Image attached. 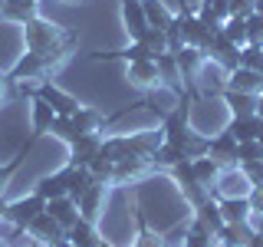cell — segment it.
Here are the masks:
<instances>
[{"label": "cell", "mask_w": 263, "mask_h": 247, "mask_svg": "<svg viewBox=\"0 0 263 247\" xmlns=\"http://www.w3.org/2000/svg\"><path fill=\"white\" fill-rule=\"evenodd\" d=\"M23 30H27V49L36 56H43V63L53 69L60 60L69 56V46H72V37L69 33H63L56 23L43 20V16H33L30 23H23Z\"/></svg>", "instance_id": "cell-1"}, {"label": "cell", "mask_w": 263, "mask_h": 247, "mask_svg": "<svg viewBox=\"0 0 263 247\" xmlns=\"http://www.w3.org/2000/svg\"><path fill=\"white\" fill-rule=\"evenodd\" d=\"M40 211H46V201H43V198H40L36 191H33L30 198H20V201L7 204V208H4V218L10 221L13 227H23V231H27V227H30V221L36 218Z\"/></svg>", "instance_id": "cell-2"}, {"label": "cell", "mask_w": 263, "mask_h": 247, "mask_svg": "<svg viewBox=\"0 0 263 247\" xmlns=\"http://www.w3.org/2000/svg\"><path fill=\"white\" fill-rule=\"evenodd\" d=\"M27 234H30V237H36L40 244H46V247H49V244H56V241H63V237H66V227H63L49 211H40L36 218L30 221Z\"/></svg>", "instance_id": "cell-3"}, {"label": "cell", "mask_w": 263, "mask_h": 247, "mask_svg": "<svg viewBox=\"0 0 263 247\" xmlns=\"http://www.w3.org/2000/svg\"><path fill=\"white\" fill-rule=\"evenodd\" d=\"M204 53H211V60L217 63V66H224L227 73L240 66V46H234V43H230V40L224 37V33H214Z\"/></svg>", "instance_id": "cell-4"}, {"label": "cell", "mask_w": 263, "mask_h": 247, "mask_svg": "<svg viewBox=\"0 0 263 247\" xmlns=\"http://www.w3.org/2000/svg\"><path fill=\"white\" fill-rule=\"evenodd\" d=\"M175 23H178V30H181V40H184V46H197V49H208V43H211V37L214 33L204 27L197 16H191V13H181V16H175Z\"/></svg>", "instance_id": "cell-5"}, {"label": "cell", "mask_w": 263, "mask_h": 247, "mask_svg": "<svg viewBox=\"0 0 263 247\" xmlns=\"http://www.w3.org/2000/svg\"><path fill=\"white\" fill-rule=\"evenodd\" d=\"M214 188H220V195L224 198H247L250 195V178L243 175V168H224L214 181Z\"/></svg>", "instance_id": "cell-6"}, {"label": "cell", "mask_w": 263, "mask_h": 247, "mask_svg": "<svg viewBox=\"0 0 263 247\" xmlns=\"http://www.w3.org/2000/svg\"><path fill=\"white\" fill-rule=\"evenodd\" d=\"M184 122H187V105H181V109H175L171 115H164V126H161L164 142L175 145V148H181V152H184V138L191 135Z\"/></svg>", "instance_id": "cell-7"}, {"label": "cell", "mask_w": 263, "mask_h": 247, "mask_svg": "<svg viewBox=\"0 0 263 247\" xmlns=\"http://www.w3.org/2000/svg\"><path fill=\"white\" fill-rule=\"evenodd\" d=\"M36 96H40V99H46V102L53 105V112H56V115H72V112L79 109L76 99H72L69 93H63V89H56L53 82H40V86H36Z\"/></svg>", "instance_id": "cell-8"}, {"label": "cell", "mask_w": 263, "mask_h": 247, "mask_svg": "<svg viewBox=\"0 0 263 247\" xmlns=\"http://www.w3.org/2000/svg\"><path fill=\"white\" fill-rule=\"evenodd\" d=\"M122 20H125V30L132 40H142V33L148 30V16L142 0H122Z\"/></svg>", "instance_id": "cell-9"}, {"label": "cell", "mask_w": 263, "mask_h": 247, "mask_svg": "<svg viewBox=\"0 0 263 247\" xmlns=\"http://www.w3.org/2000/svg\"><path fill=\"white\" fill-rule=\"evenodd\" d=\"M217 208L224 214V224H250V218H253L247 198H220Z\"/></svg>", "instance_id": "cell-10"}, {"label": "cell", "mask_w": 263, "mask_h": 247, "mask_svg": "<svg viewBox=\"0 0 263 247\" xmlns=\"http://www.w3.org/2000/svg\"><path fill=\"white\" fill-rule=\"evenodd\" d=\"M69 178H72V165L63 168V171H56V175H46L36 185V195L43 198V201H53V198H60V195H69Z\"/></svg>", "instance_id": "cell-11"}, {"label": "cell", "mask_w": 263, "mask_h": 247, "mask_svg": "<svg viewBox=\"0 0 263 247\" xmlns=\"http://www.w3.org/2000/svg\"><path fill=\"white\" fill-rule=\"evenodd\" d=\"M0 16L13 23H30L33 16H40L36 0H0Z\"/></svg>", "instance_id": "cell-12"}, {"label": "cell", "mask_w": 263, "mask_h": 247, "mask_svg": "<svg viewBox=\"0 0 263 247\" xmlns=\"http://www.w3.org/2000/svg\"><path fill=\"white\" fill-rule=\"evenodd\" d=\"M208 155L217 165H237V138L230 132H220L217 138L208 142Z\"/></svg>", "instance_id": "cell-13"}, {"label": "cell", "mask_w": 263, "mask_h": 247, "mask_svg": "<svg viewBox=\"0 0 263 247\" xmlns=\"http://www.w3.org/2000/svg\"><path fill=\"white\" fill-rule=\"evenodd\" d=\"M227 89H234V93H250L253 96L257 89H263V73L247 69V66H237V69H230Z\"/></svg>", "instance_id": "cell-14"}, {"label": "cell", "mask_w": 263, "mask_h": 247, "mask_svg": "<svg viewBox=\"0 0 263 247\" xmlns=\"http://www.w3.org/2000/svg\"><path fill=\"white\" fill-rule=\"evenodd\" d=\"M46 211L53 214L63 227H72L82 218V214H79V201H72L69 195H60V198H53V201H46Z\"/></svg>", "instance_id": "cell-15"}, {"label": "cell", "mask_w": 263, "mask_h": 247, "mask_svg": "<svg viewBox=\"0 0 263 247\" xmlns=\"http://www.w3.org/2000/svg\"><path fill=\"white\" fill-rule=\"evenodd\" d=\"M46 73H49V66L43 63V56H36V53H30V49H27V56L13 66V73L7 79L23 82V79H40V76H46Z\"/></svg>", "instance_id": "cell-16"}, {"label": "cell", "mask_w": 263, "mask_h": 247, "mask_svg": "<svg viewBox=\"0 0 263 247\" xmlns=\"http://www.w3.org/2000/svg\"><path fill=\"white\" fill-rule=\"evenodd\" d=\"M161 79L158 73V60H138V63H128V82L138 89H148Z\"/></svg>", "instance_id": "cell-17"}, {"label": "cell", "mask_w": 263, "mask_h": 247, "mask_svg": "<svg viewBox=\"0 0 263 247\" xmlns=\"http://www.w3.org/2000/svg\"><path fill=\"white\" fill-rule=\"evenodd\" d=\"M53 122H56L53 105H49L46 99L33 96V105H30V126H33V135H43V132H49V129H53Z\"/></svg>", "instance_id": "cell-18"}, {"label": "cell", "mask_w": 263, "mask_h": 247, "mask_svg": "<svg viewBox=\"0 0 263 247\" xmlns=\"http://www.w3.org/2000/svg\"><path fill=\"white\" fill-rule=\"evenodd\" d=\"M227 132L237 138V142H257V138L263 135V119H260V115H243V119L230 122Z\"/></svg>", "instance_id": "cell-19"}, {"label": "cell", "mask_w": 263, "mask_h": 247, "mask_svg": "<svg viewBox=\"0 0 263 247\" xmlns=\"http://www.w3.org/2000/svg\"><path fill=\"white\" fill-rule=\"evenodd\" d=\"M69 148H72L69 165H82V168H86V165L99 155V148H102V138H99V135H79Z\"/></svg>", "instance_id": "cell-20"}, {"label": "cell", "mask_w": 263, "mask_h": 247, "mask_svg": "<svg viewBox=\"0 0 263 247\" xmlns=\"http://www.w3.org/2000/svg\"><path fill=\"white\" fill-rule=\"evenodd\" d=\"M66 241L76 244V247H99L96 227H92V221H86V218H79L72 227H66Z\"/></svg>", "instance_id": "cell-21"}, {"label": "cell", "mask_w": 263, "mask_h": 247, "mask_svg": "<svg viewBox=\"0 0 263 247\" xmlns=\"http://www.w3.org/2000/svg\"><path fill=\"white\" fill-rule=\"evenodd\" d=\"M191 168H194V178L201 188H214V181L220 175V165L211 158V155H201V158H191Z\"/></svg>", "instance_id": "cell-22"}, {"label": "cell", "mask_w": 263, "mask_h": 247, "mask_svg": "<svg viewBox=\"0 0 263 247\" xmlns=\"http://www.w3.org/2000/svg\"><path fill=\"white\" fill-rule=\"evenodd\" d=\"M72 126H76L79 135H99V126H102V115H99L96 109H86V105H79L76 112L69 115Z\"/></svg>", "instance_id": "cell-23"}, {"label": "cell", "mask_w": 263, "mask_h": 247, "mask_svg": "<svg viewBox=\"0 0 263 247\" xmlns=\"http://www.w3.org/2000/svg\"><path fill=\"white\" fill-rule=\"evenodd\" d=\"M224 102L230 105L234 119H243V115H257V99H253L250 93H234V89H227V93H224Z\"/></svg>", "instance_id": "cell-24"}, {"label": "cell", "mask_w": 263, "mask_h": 247, "mask_svg": "<svg viewBox=\"0 0 263 247\" xmlns=\"http://www.w3.org/2000/svg\"><path fill=\"white\" fill-rule=\"evenodd\" d=\"M102 195H105V185H99V181H92V185L86 188V195L79 198V214L86 221H92L96 218V211H99V201H102Z\"/></svg>", "instance_id": "cell-25"}, {"label": "cell", "mask_w": 263, "mask_h": 247, "mask_svg": "<svg viewBox=\"0 0 263 247\" xmlns=\"http://www.w3.org/2000/svg\"><path fill=\"white\" fill-rule=\"evenodd\" d=\"M142 7H145V16H148V27L168 30V27H171V20H175V13L164 10L161 0H142Z\"/></svg>", "instance_id": "cell-26"}, {"label": "cell", "mask_w": 263, "mask_h": 247, "mask_svg": "<svg viewBox=\"0 0 263 247\" xmlns=\"http://www.w3.org/2000/svg\"><path fill=\"white\" fill-rule=\"evenodd\" d=\"M250 234H253V231L247 227V224H224L214 237H220L224 247H243L247 241H250Z\"/></svg>", "instance_id": "cell-27"}, {"label": "cell", "mask_w": 263, "mask_h": 247, "mask_svg": "<svg viewBox=\"0 0 263 247\" xmlns=\"http://www.w3.org/2000/svg\"><path fill=\"white\" fill-rule=\"evenodd\" d=\"M171 56H175L181 73H194V69H201V63H204V49H197V46H181L178 53H171Z\"/></svg>", "instance_id": "cell-28"}, {"label": "cell", "mask_w": 263, "mask_h": 247, "mask_svg": "<svg viewBox=\"0 0 263 247\" xmlns=\"http://www.w3.org/2000/svg\"><path fill=\"white\" fill-rule=\"evenodd\" d=\"M142 43H145V49L158 60V56H164L168 53V33L164 30H158V27H148L145 33H142Z\"/></svg>", "instance_id": "cell-29"}, {"label": "cell", "mask_w": 263, "mask_h": 247, "mask_svg": "<svg viewBox=\"0 0 263 247\" xmlns=\"http://www.w3.org/2000/svg\"><path fill=\"white\" fill-rule=\"evenodd\" d=\"M220 33H224L234 46H247V16H227Z\"/></svg>", "instance_id": "cell-30"}, {"label": "cell", "mask_w": 263, "mask_h": 247, "mask_svg": "<svg viewBox=\"0 0 263 247\" xmlns=\"http://www.w3.org/2000/svg\"><path fill=\"white\" fill-rule=\"evenodd\" d=\"M214 244V231L204 224L201 218L194 221L191 227H187V237H184V247H211Z\"/></svg>", "instance_id": "cell-31"}, {"label": "cell", "mask_w": 263, "mask_h": 247, "mask_svg": "<svg viewBox=\"0 0 263 247\" xmlns=\"http://www.w3.org/2000/svg\"><path fill=\"white\" fill-rule=\"evenodd\" d=\"M145 168H148V158H138V155H132V158H122V162H115V181L135 178V175H142Z\"/></svg>", "instance_id": "cell-32"}, {"label": "cell", "mask_w": 263, "mask_h": 247, "mask_svg": "<svg viewBox=\"0 0 263 247\" xmlns=\"http://www.w3.org/2000/svg\"><path fill=\"white\" fill-rule=\"evenodd\" d=\"M197 218L204 221V224H208L214 234H217L220 227H224V214H220V208H217V201H204L201 204V214H197Z\"/></svg>", "instance_id": "cell-33"}, {"label": "cell", "mask_w": 263, "mask_h": 247, "mask_svg": "<svg viewBox=\"0 0 263 247\" xmlns=\"http://www.w3.org/2000/svg\"><path fill=\"white\" fill-rule=\"evenodd\" d=\"M240 66L263 73V46H257V43H247V46H240Z\"/></svg>", "instance_id": "cell-34"}, {"label": "cell", "mask_w": 263, "mask_h": 247, "mask_svg": "<svg viewBox=\"0 0 263 247\" xmlns=\"http://www.w3.org/2000/svg\"><path fill=\"white\" fill-rule=\"evenodd\" d=\"M49 132H56V138H63V142H76L79 138V132H76V126H72V119L69 115H56V122H53V129Z\"/></svg>", "instance_id": "cell-35"}, {"label": "cell", "mask_w": 263, "mask_h": 247, "mask_svg": "<svg viewBox=\"0 0 263 247\" xmlns=\"http://www.w3.org/2000/svg\"><path fill=\"white\" fill-rule=\"evenodd\" d=\"M260 158H263V145H260V138H257V142H237V165L260 162Z\"/></svg>", "instance_id": "cell-36"}, {"label": "cell", "mask_w": 263, "mask_h": 247, "mask_svg": "<svg viewBox=\"0 0 263 247\" xmlns=\"http://www.w3.org/2000/svg\"><path fill=\"white\" fill-rule=\"evenodd\" d=\"M247 43L263 46V13L260 10H253L250 16H247Z\"/></svg>", "instance_id": "cell-37"}, {"label": "cell", "mask_w": 263, "mask_h": 247, "mask_svg": "<svg viewBox=\"0 0 263 247\" xmlns=\"http://www.w3.org/2000/svg\"><path fill=\"white\" fill-rule=\"evenodd\" d=\"M112 56H122V60H125V63H138V60H155V56H152V53H148V49H145V43H142V40H132V46H125V49H122V53H112Z\"/></svg>", "instance_id": "cell-38"}, {"label": "cell", "mask_w": 263, "mask_h": 247, "mask_svg": "<svg viewBox=\"0 0 263 247\" xmlns=\"http://www.w3.org/2000/svg\"><path fill=\"white\" fill-rule=\"evenodd\" d=\"M240 168H243V175L250 178V185H263V158L260 162H247Z\"/></svg>", "instance_id": "cell-39"}, {"label": "cell", "mask_w": 263, "mask_h": 247, "mask_svg": "<svg viewBox=\"0 0 263 247\" xmlns=\"http://www.w3.org/2000/svg\"><path fill=\"white\" fill-rule=\"evenodd\" d=\"M230 16H250L253 13V0H227Z\"/></svg>", "instance_id": "cell-40"}, {"label": "cell", "mask_w": 263, "mask_h": 247, "mask_svg": "<svg viewBox=\"0 0 263 247\" xmlns=\"http://www.w3.org/2000/svg\"><path fill=\"white\" fill-rule=\"evenodd\" d=\"M247 201H250V211L253 214H263V185H253L250 195H247Z\"/></svg>", "instance_id": "cell-41"}, {"label": "cell", "mask_w": 263, "mask_h": 247, "mask_svg": "<svg viewBox=\"0 0 263 247\" xmlns=\"http://www.w3.org/2000/svg\"><path fill=\"white\" fill-rule=\"evenodd\" d=\"M23 152H27V148H23ZM23 152L16 155V158H13L10 165H4V168H0V191H4V188H7V181H10V175H13V171H16V165H20V158H23Z\"/></svg>", "instance_id": "cell-42"}, {"label": "cell", "mask_w": 263, "mask_h": 247, "mask_svg": "<svg viewBox=\"0 0 263 247\" xmlns=\"http://www.w3.org/2000/svg\"><path fill=\"white\" fill-rule=\"evenodd\" d=\"M243 247H263V231H253V234H250V241H247Z\"/></svg>", "instance_id": "cell-43"}, {"label": "cell", "mask_w": 263, "mask_h": 247, "mask_svg": "<svg viewBox=\"0 0 263 247\" xmlns=\"http://www.w3.org/2000/svg\"><path fill=\"white\" fill-rule=\"evenodd\" d=\"M49 247H76V244H69V241L63 237V241H56V244H49Z\"/></svg>", "instance_id": "cell-44"}, {"label": "cell", "mask_w": 263, "mask_h": 247, "mask_svg": "<svg viewBox=\"0 0 263 247\" xmlns=\"http://www.w3.org/2000/svg\"><path fill=\"white\" fill-rule=\"evenodd\" d=\"M257 115H260V119H263V96L257 99Z\"/></svg>", "instance_id": "cell-45"}, {"label": "cell", "mask_w": 263, "mask_h": 247, "mask_svg": "<svg viewBox=\"0 0 263 247\" xmlns=\"http://www.w3.org/2000/svg\"><path fill=\"white\" fill-rule=\"evenodd\" d=\"M253 10H260V13H263V0H253Z\"/></svg>", "instance_id": "cell-46"}, {"label": "cell", "mask_w": 263, "mask_h": 247, "mask_svg": "<svg viewBox=\"0 0 263 247\" xmlns=\"http://www.w3.org/2000/svg\"><path fill=\"white\" fill-rule=\"evenodd\" d=\"M4 86H7V76H4V73H0V93H4Z\"/></svg>", "instance_id": "cell-47"}, {"label": "cell", "mask_w": 263, "mask_h": 247, "mask_svg": "<svg viewBox=\"0 0 263 247\" xmlns=\"http://www.w3.org/2000/svg\"><path fill=\"white\" fill-rule=\"evenodd\" d=\"M4 208H7V204H0V218H4Z\"/></svg>", "instance_id": "cell-48"}, {"label": "cell", "mask_w": 263, "mask_h": 247, "mask_svg": "<svg viewBox=\"0 0 263 247\" xmlns=\"http://www.w3.org/2000/svg\"><path fill=\"white\" fill-rule=\"evenodd\" d=\"M63 4H79V0H63Z\"/></svg>", "instance_id": "cell-49"}, {"label": "cell", "mask_w": 263, "mask_h": 247, "mask_svg": "<svg viewBox=\"0 0 263 247\" xmlns=\"http://www.w3.org/2000/svg\"><path fill=\"white\" fill-rule=\"evenodd\" d=\"M260 145H263V135H260Z\"/></svg>", "instance_id": "cell-50"}, {"label": "cell", "mask_w": 263, "mask_h": 247, "mask_svg": "<svg viewBox=\"0 0 263 247\" xmlns=\"http://www.w3.org/2000/svg\"><path fill=\"white\" fill-rule=\"evenodd\" d=\"M99 247H102V244H99Z\"/></svg>", "instance_id": "cell-51"}]
</instances>
